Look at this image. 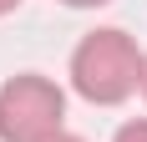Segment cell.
I'll return each mask as SVG.
<instances>
[{"label":"cell","mask_w":147,"mask_h":142,"mask_svg":"<svg viewBox=\"0 0 147 142\" xmlns=\"http://www.w3.org/2000/svg\"><path fill=\"white\" fill-rule=\"evenodd\" d=\"M142 66L147 56L137 51V41L127 30L107 26V30H91L71 51V86L96 107H117L142 86Z\"/></svg>","instance_id":"obj_1"},{"label":"cell","mask_w":147,"mask_h":142,"mask_svg":"<svg viewBox=\"0 0 147 142\" xmlns=\"http://www.w3.org/2000/svg\"><path fill=\"white\" fill-rule=\"evenodd\" d=\"M66 122V97L56 81L36 71L10 76L0 86V142H51Z\"/></svg>","instance_id":"obj_2"},{"label":"cell","mask_w":147,"mask_h":142,"mask_svg":"<svg viewBox=\"0 0 147 142\" xmlns=\"http://www.w3.org/2000/svg\"><path fill=\"white\" fill-rule=\"evenodd\" d=\"M112 142H147V117H142V122H127Z\"/></svg>","instance_id":"obj_3"},{"label":"cell","mask_w":147,"mask_h":142,"mask_svg":"<svg viewBox=\"0 0 147 142\" xmlns=\"http://www.w3.org/2000/svg\"><path fill=\"white\" fill-rule=\"evenodd\" d=\"M51 142H86V137H76V132H56Z\"/></svg>","instance_id":"obj_4"},{"label":"cell","mask_w":147,"mask_h":142,"mask_svg":"<svg viewBox=\"0 0 147 142\" xmlns=\"http://www.w3.org/2000/svg\"><path fill=\"white\" fill-rule=\"evenodd\" d=\"M66 5H76V10H86V5H107V0H66Z\"/></svg>","instance_id":"obj_5"},{"label":"cell","mask_w":147,"mask_h":142,"mask_svg":"<svg viewBox=\"0 0 147 142\" xmlns=\"http://www.w3.org/2000/svg\"><path fill=\"white\" fill-rule=\"evenodd\" d=\"M15 5H20V0H0V15H5V10H15Z\"/></svg>","instance_id":"obj_6"},{"label":"cell","mask_w":147,"mask_h":142,"mask_svg":"<svg viewBox=\"0 0 147 142\" xmlns=\"http://www.w3.org/2000/svg\"><path fill=\"white\" fill-rule=\"evenodd\" d=\"M142 97H147V66H142Z\"/></svg>","instance_id":"obj_7"}]
</instances>
